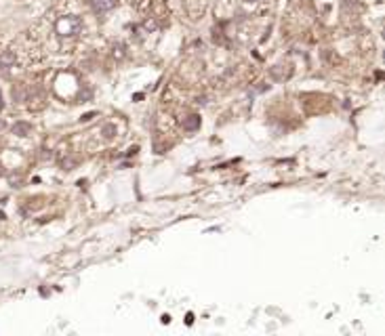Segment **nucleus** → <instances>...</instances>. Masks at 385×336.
<instances>
[{
  "instance_id": "1",
  "label": "nucleus",
  "mask_w": 385,
  "mask_h": 336,
  "mask_svg": "<svg viewBox=\"0 0 385 336\" xmlns=\"http://www.w3.org/2000/svg\"><path fill=\"white\" fill-rule=\"evenodd\" d=\"M55 32L59 34L61 38H72V36H78L82 32V21L74 15H68V17H59L57 23H55Z\"/></svg>"
},
{
  "instance_id": "2",
  "label": "nucleus",
  "mask_w": 385,
  "mask_h": 336,
  "mask_svg": "<svg viewBox=\"0 0 385 336\" xmlns=\"http://www.w3.org/2000/svg\"><path fill=\"white\" fill-rule=\"evenodd\" d=\"M89 2H91V9H93L97 15H103V13H108L118 6V0H89Z\"/></svg>"
},
{
  "instance_id": "3",
  "label": "nucleus",
  "mask_w": 385,
  "mask_h": 336,
  "mask_svg": "<svg viewBox=\"0 0 385 336\" xmlns=\"http://www.w3.org/2000/svg\"><path fill=\"white\" fill-rule=\"evenodd\" d=\"M13 65H15V55H13L11 51L0 53V74H6Z\"/></svg>"
},
{
  "instance_id": "4",
  "label": "nucleus",
  "mask_w": 385,
  "mask_h": 336,
  "mask_svg": "<svg viewBox=\"0 0 385 336\" xmlns=\"http://www.w3.org/2000/svg\"><path fill=\"white\" fill-rule=\"evenodd\" d=\"M112 57H114V59H124V57H127V46H124L122 42H116V44L112 46Z\"/></svg>"
},
{
  "instance_id": "5",
  "label": "nucleus",
  "mask_w": 385,
  "mask_h": 336,
  "mask_svg": "<svg viewBox=\"0 0 385 336\" xmlns=\"http://www.w3.org/2000/svg\"><path fill=\"white\" fill-rule=\"evenodd\" d=\"M200 126V118L198 116H190L187 120H183V128L185 130H196Z\"/></svg>"
},
{
  "instance_id": "6",
  "label": "nucleus",
  "mask_w": 385,
  "mask_h": 336,
  "mask_svg": "<svg viewBox=\"0 0 385 336\" xmlns=\"http://www.w3.org/2000/svg\"><path fill=\"white\" fill-rule=\"evenodd\" d=\"M30 130H32V128H30V124H22V122L15 124V128H13V132H15V135H22V137H25Z\"/></svg>"
},
{
  "instance_id": "7",
  "label": "nucleus",
  "mask_w": 385,
  "mask_h": 336,
  "mask_svg": "<svg viewBox=\"0 0 385 336\" xmlns=\"http://www.w3.org/2000/svg\"><path fill=\"white\" fill-rule=\"evenodd\" d=\"M114 135H116V126H114V124H106V126H103V137H106V139H112Z\"/></svg>"
},
{
  "instance_id": "8",
  "label": "nucleus",
  "mask_w": 385,
  "mask_h": 336,
  "mask_svg": "<svg viewBox=\"0 0 385 336\" xmlns=\"http://www.w3.org/2000/svg\"><path fill=\"white\" fill-rule=\"evenodd\" d=\"M143 30H145V32H154V30H156V23H154V21H145V23H143Z\"/></svg>"
},
{
  "instance_id": "9",
  "label": "nucleus",
  "mask_w": 385,
  "mask_h": 336,
  "mask_svg": "<svg viewBox=\"0 0 385 336\" xmlns=\"http://www.w3.org/2000/svg\"><path fill=\"white\" fill-rule=\"evenodd\" d=\"M247 2H257V0H247Z\"/></svg>"
}]
</instances>
